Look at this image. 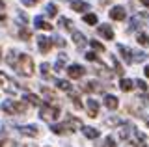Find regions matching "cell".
Masks as SVG:
<instances>
[{
  "mask_svg": "<svg viewBox=\"0 0 149 147\" xmlns=\"http://www.w3.org/2000/svg\"><path fill=\"white\" fill-rule=\"evenodd\" d=\"M71 10L77 13H84L86 10H90V4L84 2V0H73L71 2Z\"/></svg>",
  "mask_w": 149,
  "mask_h": 147,
  "instance_id": "obj_14",
  "label": "cell"
},
{
  "mask_svg": "<svg viewBox=\"0 0 149 147\" xmlns=\"http://www.w3.org/2000/svg\"><path fill=\"white\" fill-rule=\"evenodd\" d=\"M37 2H39V0H21V4H22V6H26V8H32V6H36Z\"/></svg>",
  "mask_w": 149,
  "mask_h": 147,
  "instance_id": "obj_41",
  "label": "cell"
},
{
  "mask_svg": "<svg viewBox=\"0 0 149 147\" xmlns=\"http://www.w3.org/2000/svg\"><path fill=\"white\" fill-rule=\"evenodd\" d=\"M84 22H86V24H90V26H95L97 22H99V19H97L95 13H86V15H84Z\"/></svg>",
  "mask_w": 149,
  "mask_h": 147,
  "instance_id": "obj_28",
  "label": "cell"
},
{
  "mask_svg": "<svg viewBox=\"0 0 149 147\" xmlns=\"http://www.w3.org/2000/svg\"><path fill=\"white\" fill-rule=\"evenodd\" d=\"M19 132H21L22 136L36 138L37 134H39V128H37V125H22V127H19Z\"/></svg>",
  "mask_w": 149,
  "mask_h": 147,
  "instance_id": "obj_10",
  "label": "cell"
},
{
  "mask_svg": "<svg viewBox=\"0 0 149 147\" xmlns=\"http://www.w3.org/2000/svg\"><path fill=\"white\" fill-rule=\"evenodd\" d=\"M134 86H136V82L130 80V78H121V82H119V89L125 91V93H127V91H130Z\"/></svg>",
  "mask_w": 149,
  "mask_h": 147,
  "instance_id": "obj_21",
  "label": "cell"
},
{
  "mask_svg": "<svg viewBox=\"0 0 149 147\" xmlns=\"http://www.w3.org/2000/svg\"><path fill=\"white\" fill-rule=\"evenodd\" d=\"M45 10H47V15H49V17H56V15H58V8H56L54 4H47Z\"/></svg>",
  "mask_w": 149,
  "mask_h": 147,
  "instance_id": "obj_33",
  "label": "cell"
},
{
  "mask_svg": "<svg viewBox=\"0 0 149 147\" xmlns=\"http://www.w3.org/2000/svg\"><path fill=\"white\" fill-rule=\"evenodd\" d=\"M97 75L104 76V78H112V71H108V69H106V65H102V63H99V69H97Z\"/></svg>",
  "mask_w": 149,
  "mask_h": 147,
  "instance_id": "obj_32",
  "label": "cell"
},
{
  "mask_svg": "<svg viewBox=\"0 0 149 147\" xmlns=\"http://www.w3.org/2000/svg\"><path fill=\"white\" fill-rule=\"evenodd\" d=\"M82 89L88 91V93H102V91H104V86H102L101 82H97V80H90V82H86V84L82 86Z\"/></svg>",
  "mask_w": 149,
  "mask_h": 147,
  "instance_id": "obj_8",
  "label": "cell"
},
{
  "mask_svg": "<svg viewBox=\"0 0 149 147\" xmlns=\"http://www.w3.org/2000/svg\"><path fill=\"white\" fill-rule=\"evenodd\" d=\"M97 114H99V103L95 99H88V116L97 117Z\"/></svg>",
  "mask_w": 149,
  "mask_h": 147,
  "instance_id": "obj_16",
  "label": "cell"
},
{
  "mask_svg": "<svg viewBox=\"0 0 149 147\" xmlns=\"http://www.w3.org/2000/svg\"><path fill=\"white\" fill-rule=\"evenodd\" d=\"M56 86H58L60 89H63V91H71V84H69V80H62V78H56Z\"/></svg>",
  "mask_w": 149,
  "mask_h": 147,
  "instance_id": "obj_31",
  "label": "cell"
},
{
  "mask_svg": "<svg viewBox=\"0 0 149 147\" xmlns=\"http://www.w3.org/2000/svg\"><path fill=\"white\" fill-rule=\"evenodd\" d=\"M39 117L43 119V121H47V123H52L56 121V119L60 117V108L58 106H50V104H45V106H41V112H39Z\"/></svg>",
  "mask_w": 149,
  "mask_h": 147,
  "instance_id": "obj_3",
  "label": "cell"
},
{
  "mask_svg": "<svg viewBox=\"0 0 149 147\" xmlns=\"http://www.w3.org/2000/svg\"><path fill=\"white\" fill-rule=\"evenodd\" d=\"M4 144H6V134H4V132H0V147H2Z\"/></svg>",
  "mask_w": 149,
  "mask_h": 147,
  "instance_id": "obj_45",
  "label": "cell"
},
{
  "mask_svg": "<svg viewBox=\"0 0 149 147\" xmlns=\"http://www.w3.org/2000/svg\"><path fill=\"white\" fill-rule=\"evenodd\" d=\"M118 50H119L121 58H123L127 63H134L132 62V50H130L129 47H125V45H118Z\"/></svg>",
  "mask_w": 149,
  "mask_h": 147,
  "instance_id": "obj_15",
  "label": "cell"
},
{
  "mask_svg": "<svg viewBox=\"0 0 149 147\" xmlns=\"http://www.w3.org/2000/svg\"><path fill=\"white\" fill-rule=\"evenodd\" d=\"M65 62H67V54H60L58 60H56V63H54V71H63Z\"/></svg>",
  "mask_w": 149,
  "mask_h": 147,
  "instance_id": "obj_23",
  "label": "cell"
},
{
  "mask_svg": "<svg viewBox=\"0 0 149 147\" xmlns=\"http://www.w3.org/2000/svg\"><path fill=\"white\" fill-rule=\"evenodd\" d=\"M104 106L108 108V110H116V108L119 106L118 97H116V95H106V97H104Z\"/></svg>",
  "mask_w": 149,
  "mask_h": 147,
  "instance_id": "obj_17",
  "label": "cell"
},
{
  "mask_svg": "<svg viewBox=\"0 0 149 147\" xmlns=\"http://www.w3.org/2000/svg\"><path fill=\"white\" fill-rule=\"evenodd\" d=\"M136 41H138V45H142V47H149V35L146 32H140L136 35Z\"/></svg>",
  "mask_w": 149,
  "mask_h": 147,
  "instance_id": "obj_27",
  "label": "cell"
},
{
  "mask_svg": "<svg viewBox=\"0 0 149 147\" xmlns=\"http://www.w3.org/2000/svg\"><path fill=\"white\" fill-rule=\"evenodd\" d=\"M39 69H41V75H43V78H49V69H50V65H49V63H41V65H39Z\"/></svg>",
  "mask_w": 149,
  "mask_h": 147,
  "instance_id": "obj_35",
  "label": "cell"
},
{
  "mask_svg": "<svg viewBox=\"0 0 149 147\" xmlns=\"http://www.w3.org/2000/svg\"><path fill=\"white\" fill-rule=\"evenodd\" d=\"M84 75H86V69H84L82 65L73 63V65L67 67V76H69V78H73V80H80Z\"/></svg>",
  "mask_w": 149,
  "mask_h": 147,
  "instance_id": "obj_7",
  "label": "cell"
},
{
  "mask_svg": "<svg viewBox=\"0 0 149 147\" xmlns=\"http://www.w3.org/2000/svg\"><path fill=\"white\" fill-rule=\"evenodd\" d=\"M52 43H54V45H58V47H63V45H65V41H63L62 37H60V35H54V37H52Z\"/></svg>",
  "mask_w": 149,
  "mask_h": 147,
  "instance_id": "obj_40",
  "label": "cell"
},
{
  "mask_svg": "<svg viewBox=\"0 0 149 147\" xmlns=\"http://www.w3.org/2000/svg\"><path fill=\"white\" fill-rule=\"evenodd\" d=\"M110 60H112V63H114V69H116V73H118V75H123V67L119 65V62H118V60H116L114 56H110Z\"/></svg>",
  "mask_w": 149,
  "mask_h": 147,
  "instance_id": "obj_36",
  "label": "cell"
},
{
  "mask_svg": "<svg viewBox=\"0 0 149 147\" xmlns=\"http://www.w3.org/2000/svg\"><path fill=\"white\" fill-rule=\"evenodd\" d=\"M15 147H36V145H32V144H17Z\"/></svg>",
  "mask_w": 149,
  "mask_h": 147,
  "instance_id": "obj_46",
  "label": "cell"
},
{
  "mask_svg": "<svg viewBox=\"0 0 149 147\" xmlns=\"http://www.w3.org/2000/svg\"><path fill=\"white\" fill-rule=\"evenodd\" d=\"M0 60H2V49H0Z\"/></svg>",
  "mask_w": 149,
  "mask_h": 147,
  "instance_id": "obj_51",
  "label": "cell"
},
{
  "mask_svg": "<svg viewBox=\"0 0 149 147\" xmlns=\"http://www.w3.org/2000/svg\"><path fill=\"white\" fill-rule=\"evenodd\" d=\"M129 144L132 145V147H147V145H146V136L140 134L138 130H134V134H132V138L129 140Z\"/></svg>",
  "mask_w": 149,
  "mask_h": 147,
  "instance_id": "obj_11",
  "label": "cell"
},
{
  "mask_svg": "<svg viewBox=\"0 0 149 147\" xmlns=\"http://www.w3.org/2000/svg\"><path fill=\"white\" fill-rule=\"evenodd\" d=\"M99 2H101V4H108L110 0H99Z\"/></svg>",
  "mask_w": 149,
  "mask_h": 147,
  "instance_id": "obj_49",
  "label": "cell"
},
{
  "mask_svg": "<svg viewBox=\"0 0 149 147\" xmlns=\"http://www.w3.org/2000/svg\"><path fill=\"white\" fill-rule=\"evenodd\" d=\"M136 101L142 104V106H149V93H147V91H142V93H138Z\"/></svg>",
  "mask_w": 149,
  "mask_h": 147,
  "instance_id": "obj_29",
  "label": "cell"
},
{
  "mask_svg": "<svg viewBox=\"0 0 149 147\" xmlns=\"http://www.w3.org/2000/svg\"><path fill=\"white\" fill-rule=\"evenodd\" d=\"M97 34L102 35L104 39H114V30L110 28V24H99V28H97Z\"/></svg>",
  "mask_w": 149,
  "mask_h": 147,
  "instance_id": "obj_13",
  "label": "cell"
},
{
  "mask_svg": "<svg viewBox=\"0 0 149 147\" xmlns=\"http://www.w3.org/2000/svg\"><path fill=\"white\" fill-rule=\"evenodd\" d=\"M17 60H19V54L15 52V50H9V54H8V58H6V62H8V65H11V67H15V63H17Z\"/></svg>",
  "mask_w": 149,
  "mask_h": 147,
  "instance_id": "obj_30",
  "label": "cell"
},
{
  "mask_svg": "<svg viewBox=\"0 0 149 147\" xmlns=\"http://www.w3.org/2000/svg\"><path fill=\"white\" fill-rule=\"evenodd\" d=\"M146 60H147V54L143 52V50H132V62L142 63V62H146Z\"/></svg>",
  "mask_w": 149,
  "mask_h": 147,
  "instance_id": "obj_25",
  "label": "cell"
},
{
  "mask_svg": "<svg viewBox=\"0 0 149 147\" xmlns=\"http://www.w3.org/2000/svg\"><path fill=\"white\" fill-rule=\"evenodd\" d=\"M17 22H19L21 26L26 24V15H24V13H19V15H17Z\"/></svg>",
  "mask_w": 149,
  "mask_h": 147,
  "instance_id": "obj_43",
  "label": "cell"
},
{
  "mask_svg": "<svg viewBox=\"0 0 149 147\" xmlns=\"http://www.w3.org/2000/svg\"><path fill=\"white\" fill-rule=\"evenodd\" d=\"M73 43L77 45V47H80V49H82L84 45L88 43V41H86V37H84L82 32H77V30H74V32H73Z\"/></svg>",
  "mask_w": 149,
  "mask_h": 147,
  "instance_id": "obj_19",
  "label": "cell"
},
{
  "mask_svg": "<svg viewBox=\"0 0 149 147\" xmlns=\"http://www.w3.org/2000/svg\"><path fill=\"white\" fill-rule=\"evenodd\" d=\"M110 19L112 21H125V17H127V10H125L123 6H114L110 10Z\"/></svg>",
  "mask_w": 149,
  "mask_h": 147,
  "instance_id": "obj_9",
  "label": "cell"
},
{
  "mask_svg": "<svg viewBox=\"0 0 149 147\" xmlns=\"http://www.w3.org/2000/svg\"><path fill=\"white\" fill-rule=\"evenodd\" d=\"M58 24H60V28H63V30H73V21L67 19V17H60Z\"/></svg>",
  "mask_w": 149,
  "mask_h": 147,
  "instance_id": "obj_26",
  "label": "cell"
},
{
  "mask_svg": "<svg viewBox=\"0 0 149 147\" xmlns=\"http://www.w3.org/2000/svg\"><path fill=\"white\" fill-rule=\"evenodd\" d=\"M90 45H91V49H93V50H99V52H104V45H102V43H99L97 39H91V41H90Z\"/></svg>",
  "mask_w": 149,
  "mask_h": 147,
  "instance_id": "obj_34",
  "label": "cell"
},
{
  "mask_svg": "<svg viewBox=\"0 0 149 147\" xmlns=\"http://www.w3.org/2000/svg\"><path fill=\"white\" fill-rule=\"evenodd\" d=\"M86 58L90 60V62H97V56H95V52H86Z\"/></svg>",
  "mask_w": 149,
  "mask_h": 147,
  "instance_id": "obj_44",
  "label": "cell"
},
{
  "mask_svg": "<svg viewBox=\"0 0 149 147\" xmlns=\"http://www.w3.org/2000/svg\"><path fill=\"white\" fill-rule=\"evenodd\" d=\"M0 86H2V88L6 89V93H9V95L19 93V86L15 84V80H13L11 76H8L4 71H0Z\"/></svg>",
  "mask_w": 149,
  "mask_h": 147,
  "instance_id": "obj_4",
  "label": "cell"
},
{
  "mask_svg": "<svg viewBox=\"0 0 149 147\" xmlns=\"http://www.w3.org/2000/svg\"><path fill=\"white\" fill-rule=\"evenodd\" d=\"M143 21H147V13H136V15L132 17V21H130L129 30H136V28H140Z\"/></svg>",
  "mask_w": 149,
  "mask_h": 147,
  "instance_id": "obj_12",
  "label": "cell"
},
{
  "mask_svg": "<svg viewBox=\"0 0 149 147\" xmlns=\"http://www.w3.org/2000/svg\"><path fill=\"white\" fill-rule=\"evenodd\" d=\"M50 130H52L54 134H58V136H63V134L69 136V134H73L77 128H74L69 121H63V123H58V125H56V123H52V125H50Z\"/></svg>",
  "mask_w": 149,
  "mask_h": 147,
  "instance_id": "obj_5",
  "label": "cell"
},
{
  "mask_svg": "<svg viewBox=\"0 0 149 147\" xmlns=\"http://www.w3.org/2000/svg\"><path fill=\"white\" fill-rule=\"evenodd\" d=\"M104 123H106V125H110V127H118V125H119V123H121V121H119V119H118V117H112V119L108 117V119H106V121H104Z\"/></svg>",
  "mask_w": 149,
  "mask_h": 147,
  "instance_id": "obj_38",
  "label": "cell"
},
{
  "mask_svg": "<svg viewBox=\"0 0 149 147\" xmlns=\"http://www.w3.org/2000/svg\"><path fill=\"white\" fill-rule=\"evenodd\" d=\"M147 127H149V121H147Z\"/></svg>",
  "mask_w": 149,
  "mask_h": 147,
  "instance_id": "obj_52",
  "label": "cell"
},
{
  "mask_svg": "<svg viewBox=\"0 0 149 147\" xmlns=\"http://www.w3.org/2000/svg\"><path fill=\"white\" fill-rule=\"evenodd\" d=\"M37 41V49H39V52L41 54H49L50 52V49H52V39H49V37H45V35H37L36 37Z\"/></svg>",
  "mask_w": 149,
  "mask_h": 147,
  "instance_id": "obj_6",
  "label": "cell"
},
{
  "mask_svg": "<svg viewBox=\"0 0 149 147\" xmlns=\"http://www.w3.org/2000/svg\"><path fill=\"white\" fill-rule=\"evenodd\" d=\"M41 91H43L45 99L49 101V104H50V103H56V99H58V97H56V93H54L52 89H49V88H45V86H43V88H41Z\"/></svg>",
  "mask_w": 149,
  "mask_h": 147,
  "instance_id": "obj_24",
  "label": "cell"
},
{
  "mask_svg": "<svg viewBox=\"0 0 149 147\" xmlns=\"http://www.w3.org/2000/svg\"><path fill=\"white\" fill-rule=\"evenodd\" d=\"M4 21H6V13L0 10V22H4Z\"/></svg>",
  "mask_w": 149,
  "mask_h": 147,
  "instance_id": "obj_47",
  "label": "cell"
},
{
  "mask_svg": "<svg viewBox=\"0 0 149 147\" xmlns=\"http://www.w3.org/2000/svg\"><path fill=\"white\" fill-rule=\"evenodd\" d=\"M19 37H21L22 41H28V39H30V30L21 28V32H19Z\"/></svg>",
  "mask_w": 149,
  "mask_h": 147,
  "instance_id": "obj_37",
  "label": "cell"
},
{
  "mask_svg": "<svg viewBox=\"0 0 149 147\" xmlns=\"http://www.w3.org/2000/svg\"><path fill=\"white\" fill-rule=\"evenodd\" d=\"M13 69H15V71H17L21 76H32V75H34V60H32L30 54L21 52Z\"/></svg>",
  "mask_w": 149,
  "mask_h": 147,
  "instance_id": "obj_1",
  "label": "cell"
},
{
  "mask_svg": "<svg viewBox=\"0 0 149 147\" xmlns=\"http://www.w3.org/2000/svg\"><path fill=\"white\" fill-rule=\"evenodd\" d=\"M82 132H84V136L90 138V140H97V138H99V134H101V132L97 130L95 127H82Z\"/></svg>",
  "mask_w": 149,
  "mask_h": 147,
  "instance_id": "obj_18",
  "label": "cell"
},
{
  "mask_svg": "<svg viewBox=\"0 0 149 147\" xmlns=\"http://www.w3.org/2000/svg\"><path fill=\"white\" fill-rule=\"evenodd\" d=\"M24 99H26V103H30V104H34V106H43V101H41L39 97H37L36 93H26L24 95Z\"/></svg>",
  "mask_w": 149,
  "mask_h": 147,
  "instance_id": "obj_22",
  "label": "cell"
},
{
  "mask_svg": "<svg viewBox=\"0 0 149 147\" xmlns=\"http://www.w3.org/2000/svg\"><path fill=\"white\" fill-rule=\"evenodd\" d=\"M142 2H143V4H146V6L149 8V0H142Z\"/></svg>",
  "mask_w": 149,
  "mask_h": 147,
  "instance_id": "obj_50",
  "label": "cell"
},
{
  "mask_svg": "<svg viewBox=\"0 0 149 147\" xmlns=\"http://www.w3.org/2000/svg\"><path fill=\"white\" fill-rule=\"evenodd\" d=\"M104 147H118L112 136H106V140H104Z\"/></svg>",
  "mask_w": 149,
  "mask_h": 147,
  "instance_id": "obj_39",
  "label": "cell"
},
{
  "mask_svg": "<svg viewBox=\"0 0 149 147\" xmlns=\"http://www.w3.org/2000/svg\"><path fill=\"white\" fill-rule=\"evenodd\" d=\"M36 28H39V30H47V32H50L52 30V24H50V22H47L43 17H36Z\"/></svg>",
  "mask_w": 149,
  "mask_h": 147,
  "instance_id": "obj_20",
  "label": "cell"
},
{
  "mask_svg": "<svg viewBox=\"0 0 149 147\" xmlns=\"http://www.w3.org/2000/svg\"><path fill=\"white\" fill-rule=\"evenodd\" d=\"M134 82H136V86H138V88H140V91H147V84H146V82H143V80H134Z\"/></svg>",
  "mask_w": 149,
  "mask_h": 147,
  "instance_id": "obj_42",
  "label": "cell"
},
{
  "mask_svg": "<svg viewBox=\"0 0 149 147\" xmlns=\"http://www.w3.org/2000/svg\"><path fill=\"white\" fill-rule=\"evenodd\" d=\"M143 71H146V76H147V78H149V65H147L146 69H143Z\"/></svg>",
  "mask_w": 149,
  "mask_h": 147,
  "instance_id": "obj_48",
  "label": "cell"
},
{
  "mask_svg": "<svg viewBox=\"0 0 149 147\" xmlns=\"http://www.w3.org/2000/svg\"><path fill=\"white\" fill-rule=\"evenodd\" d=\"M26 103L24 101H13V99H8L2 103V110L9 116H19V114H26Z\"/></svg>",
  "mask_w": 149,
  "mask_h": 147,
  "instance_id": "obj_2",
  "label": "cell"
}]
</instances>
